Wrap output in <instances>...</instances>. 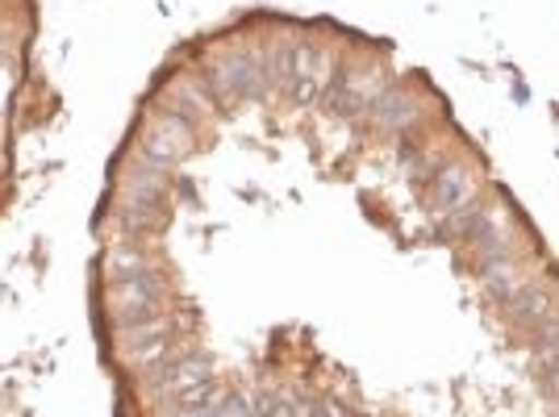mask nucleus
Segmentation results:
<instances>
[{"mask_svg": "<svg viewBox=\"0 0 559 417\" xmlns=\"http://www.w3.org/2000/svg\"><path fill=\"white\" fill-rule=\"evenodd\" d=\"M201 80L210 84L213 100H222V105H263L276 93L267 71H263L259 47H230L213 55Z\"/></svg>", "mask_w": 559, "mask_h": 417, "instance_id": "f257e3e1", "label": "nucleus"}, {"mask_svg": "<svg viewBox=\"0 0 559 417\" xmlns=\"http://www.w3.org/2000/svg\"><path fill=\"white\" fill-rule=\"evenodd\" d=\"M105 305L114 309L117 330L155 322L159 313H167V276L159 267H146L139 276L105 284Z\"/></svg>", "mask_w": 559, "mask_h": 417, "instance_id": "f03ea898", "label": "nucleus"}, {"mask_svg": "<svg viewBox=\"0 0 559 417\" xmlns=\"http://www.w3.org/2000/svg\"><path fill=\"white\" fill-rule=\"evenodd\" d=\"M389 88H393V75L384 68H364V71H355V75L334 68L330 88H326V105L338 117H364V114H372V105L389 93Z\"/></svg>", "mask_w": 559, "mask_h": 417, "instance_id": "7ed1b4c3", "label": "nucleus"}, {"mask_svg": "<svg viewBox=\"0 0 559 417\" xmlns=\"http://www.w3.org/2000/svg\"><path fill=\"white\" fill-rule=\"evenodd\" d=\"M210 376H213V359L205 350L180 347L176 355H167L155 371H146L142 384H146V393L155 396V401H164V396L180 393L188 384H201V380H210Z\"/></svg>", "mask_w": 559, "mask_h": 417, "instance_id": "20e7f679", "label": "nucleus"}, {"mask_svg": "<svg viewBox=\"0 0 559 417\" xmlns=\"http://www.w3.org/2000/svg\"><path fill=\"white\" fill-rule=\"evenodd\" d=\"M506 309H510L513 325L531 334V330H538L543 322H556L559 318V288L551 279H526V288H522Z\"/></svg>", "mask_w": 559, "mask_h": 417, "instance_id": "39448f33", "label": "nucleus"}, {"mask_svg": "<svg viewBox=\"0 0 559 417\" xmlns=\"http://www.w3.org/2000/svg\"><path fill=\"white\" fill-rule=\"evenodd\" d=\"M476 171L464 167V163H443L435 176H430V205L435 213H455V208H464L476 201Z\"/></svg>", "mask_w": 559, "mask_h": 417, "instance_id": "423d86ee", "label": "nucleus"}, {"mask_svg": "<svg viewBox=\"0 0 559 417\" xmlns=\"http://www.w3.org/2000/svg\"><path fill=\"white\" fill-rule=\"evenodd\" d=\"M418 96L409 93V88H401V84H393L389 93L380 96L372 105V126L380 130V134H405L414 121H418Z\"/></svg>", "mask_w": 559, "mask_h": 417, "instance_id": "0eeeda50", "label": "nucleus"}, {"mask_svg": "<svg viewBox=\"0 0 559 417\" xmlns=\"http://www.w3.org/2000/svg\"><path fill=\"white\" fill-rule=\"evenodd\" d=\"M164 105L167 109H176V114H185V117H205L213 114V93H210V84L205 80H192V75H180V80H167V88H164Z\"/></svg>", "mask_w": 559, "mask_h": 417, "instance_id": "6e6552de", "label": "nucleus"}, {"mask_svg": "<svg viewBox=\"0 0 559 417\" xmlns=\"http://www.w3.org/2000/svg\"><path fill=\"white\" fill-rule=\"evenodd\" d=\"M146 267H151V259H146V251H142L134 238H121V242L100 251V276H105V284L139 276Z\"/></svg>", "mask_w": 559, "mask_h": 417, "instance_id": "1a4fd4ad", "label": "nucleus"}, {"mask_svg": "<svg viewBox=\"0 0 559 417\" xmlns=\"http://www.w3.org/2000/svg\"><path fill=\"white\" fill-rule=\"evenodd\" d=\"M146 130L159 134V139H167L180 155H188L192 142H197V121L185 114H176V109H167V105H159V109L151 114V126H146Z\"/></svg>", "mask_w": 559, "mask_h": 417, "instance_id": "9d476101", "label": "nucleus"}, {"mask_svg": "<svg viewBox=\"0 0 559 417\" xmlns=\"http://www.w3.org/2000/svg\"><path fill=\"white\" fill-rule=\"evenodd\" d=\"M480 284H485V293H489L492 305H510L522 288H526V276H522V267H518V259H506V263H497V267H489L485 276H480Z\"/></svg>", "mask_w": 559, "mask_h": 417, "instance_id": "9b49d317", "label": "nucleus"}, {"mask_svg": "<svg viewBox=\"0 0 559 417\" xmlns=\"http://www.w3.org/2000/svg\"><path fill=\"white\" fill-rule=\"evenodd\" d=\"M217 396H222V384H217V376H210V380H201V384H188V389H180V393L164 396V409L171 417H185V414H192V409L213 405Z\"/></svg>", "mask_w": 559, "mask_h": 417, "instance_id": "f8f14e48", "label": "nucleus"}, {"mask_svg": "<svg viewBox=\"0 0 559 417\" xmlns=\"http://www.w3.org/2000/svg\"><path fill=\"white\" fill-rule=\"evenodd\" d=\"M526 355H531V364L543 371L559 368V318L556 322H543L538 330H531V343H526Z\"/></svg>", "mask_w": 559, "mask_h": 417, "instance_id": "ddd939ff", "label": "nucleus"}, {"mask_svg": "<svg viewBox=\"0 0 559 417\" xmlns=\"http://www.w3.org/2000/svg\"><path fill=\"white\" fill-rule=\"evenodd\" d=\"M134 155H139L142 163H155V167H171L176 159H185V155H180V151H176L171 142L159 139V134H151V130H146V134L139 139V146H134Z\"/></svg>", "mask_w": 559, "mask_h": 417, "instance_id": "4468645a", "label": "nucleus"}, {"mask_svg": "<svg viewBox=\"0 0 559 417\" xmlns=\"http://www.w3.org/2000/svg\"><path fill=\"white\" fill-rule=\"evenodd\" d=\"M309 417H350V414L338 405V401H326V405H313V409H309Z\"/></svg>", "mask_w": 559, "mask_h": 417, "instance_id": "2eb2a0df", "label": "nucleus"}, {"mask_svg": "<svg viewBox=\"0 0 559 417\" xmlns=\"http://www.w3.org/2000/svg\"><path fill=\"white\" fill-rule=\"evenodd\" d=\"M185 417H222V396H217L213 405H205V409H192V414H185Z\"/></svg>", "mask_w": 559, "mask_h": 417, "instance_id": "dca6fc26", "label": "nucleus"}, {"mask_svg": "<svg viewBox=\"0 0 559 417\" xmlns=\"http://www.w3.org/2000/svg\"><path fill=\"white\" fill-rule=\"evenodd\" d=\"M556 417H559V401H556Z\"/></svg>", "mask_w": 559, "mask_h": 417, "instance_id": "f3484780", "label": "nucleus"}]
</instances>
